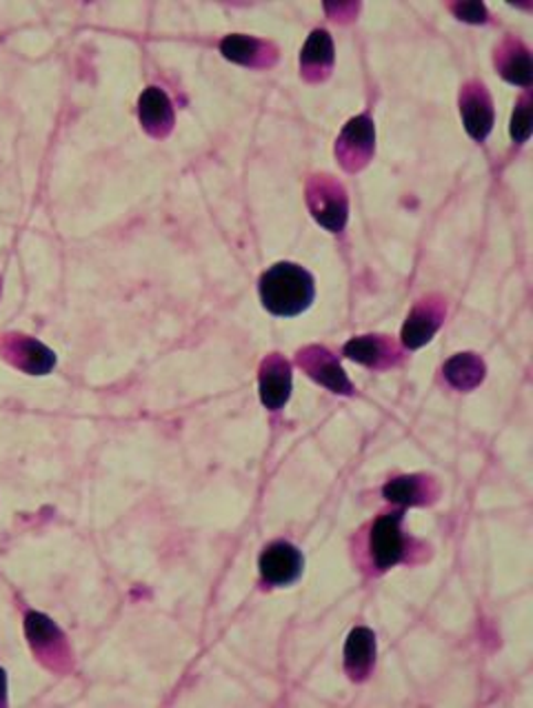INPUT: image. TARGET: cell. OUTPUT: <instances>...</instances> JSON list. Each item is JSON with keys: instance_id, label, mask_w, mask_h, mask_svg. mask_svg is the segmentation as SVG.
I'll return each instance as SVG.
<instances>
[{"instance_id": "obj_1", "label": "cell", "mask_w": 533, "mask_h": 708, "mask_svg": "<svg viewBox=\"0 0 533 708\" xmlns=\"http://www.w3.org/2000/svg\"><path fill=\"white\" fill-rule=\"evenodd\" d=\"M263 307L278 318H294L307 311L316 296L313 278L296 262H278L260 276Z\"/></svg>"}, {"instance_id": "obj_2", "label": "cell", "mask_w": 533, "mask_h": 708, "mask_svg": "<svg viewBox=\"0 0 533 708\" xmlns=\"http://www.w3.org/2000/svg\"><path fill=\"white\" fill-rule=\"evenodd\" d=\"M307 207L313 221L327 232H342L349 216V201L342 185L327 173H316L307 183Z\"/></svg>"}, {"instance_id": "obj_3", "label": "cell", "mask_w": 533, "mask_h": 708, "mask_svg": "<svg viewBox=\"0 0 533 708\" xmlns=\"http://www.w3.org/2000/svg\"><path fill=\"white\" fill-rule=\"evenodd\" d=\"M407 556V540L403 534V513H383L370 534V558L379 571H390Z\"/></svg>"}, {"instance_id": "obj_4", "label": "cell", "mask_w": 533, "mask_h": 708, "mask_svg": "<svg viewBox=\"0 0 533 708\" xmlns=\"http://www.w3.org/2000/svg\"><path fill=\"white\" fill-rule=\"evenodd\" d=\"M374 149H376V127L367 114L351 118L335 142V155L347 171L363 169L372 160Z\"/></svg>"}, {"instance_id": "obj_5", "label": "cell", "mask_w": 533, "mask_h": 708, "mask_svg": "<svg viewBox=\"0 0 533 708\" xmlns=\"http://www.w3.org/2000/svg\"><path fill=\"white\" fill-rule=\"evenodd\" d=\"M0 351H3L6 361L12 367L30 376H47L56 367V353L47 348L43 342L28 335H19V333L6 335L3 344H0Z\"/></svg>"}, {"instance_id": "obj_6", "label": "cell", "mask_w": 533, "mask_h": 708, "mask_svg": "<svg viewBox=\"0 0 533 708\" xmlns=\"http://www.w3.org/2000/svg\"><path fill=\"white\" fill-rule=\"evenodd\" d=\"M296 361L307 372V376L311 380H316L318 385L327 387L329 391L342 394V396H351L353 394V385L349 383L344 369L340 367V363L335 361V356L327 346L313 344V346L300 348Z\"/></svg>"}, {"instance_id": "obj_7", "label": "cell", "mask_w": 533, "mask_h": 708, "mask_svg": "<svg viewBox=\"0 0 533 708\" xmlns=\"http://www.w3.org/2000/svg\"><path fill=\"white\" fill-rule=\"evenodd\" d=\"M258 569H260V576L267 584L289 587L302 576L305 560H302V554L291 543L278 540V543H271L269 547H265Z\"/></svg>"}, {"instance_id": "obj_8", "label": "cell", "mask_w": 533, "mask_h": 708, "mask_svg": "<svg viewBox=\"0 0 533 708\" xmlns=\"http://www.w3.org/2000/svg\"><path fill=\"white\" fill-rule=\"evenodd\" d=\"M460 116L467 133L476 142L487 140L493 129V103L480 81H469L460 89Z\"/></svg>"}, {"instance_id": "obj_9", "label": "cell", "mask_w": 533, "mask_h": 708, "mask_svg": "<svg viewBox=\"0 0 533 708\" xmlns=\"http://www.w3.org/2000/svg\"><path fill=\"white\" fill-rule=\"evenodd\" d=\"M25 633L34 648V653L47 664V666H61V662L67 659V642L61 629L47 618L45 613L30 611L25 618Z\"/></svg>"}, {"instance_id": "obj_10", "label": "cell", "mask_w": 533, "mask_h": 708, "mask_svg": "<svg viewBox=\"0 0 533 708\" xmlns=\"http://www.w3.org/2000/svg\"><path fill=\"white\" fill-rule=\"evenodd\" d=\"M445 322V304L438 298H425L420 300L412 313L407 315L403 324V344L407 348H420L425 346Z\"/></svg>"}, {"instance_id": "obj_11", "label": "cell", "mask_w": 533, "mask_h": 708, "mask_svg": "<svg viewBox=\"0 0 533 708\" xmlns=\"http://www.w3.org/2000/svg\"><path fill=\"white\" fill-rule=\"evenodd\" d=\"M258 387L260 403L269 411H280L291 396V365L283 356H278V353H271L260 365Z\"/></svg>"}, {"instance_id": "obj_12", "label": "cell", "mask_w": 533, "mask_h": 708, "mask_svg": "<svg viewBox=\"0 0 533 708\" xmlns=\"http://www.w3.org/2000/svg\"><path fill=\"white\" fill-rule=\"evenodd\" d=\"M344 356L372 369H392L401 361L398 346L387 335H361L344 344Z\"/></svg>"}, {"instance_id": "obj_13", "label": "cell", "mask_w": 533, "mask_h": 708, "mask_svg": "<svg viewBox=\"0 0 533 708\" xmlns=\"http://www.w3.org/2000/svg\"><path fill=\"white\" fill-rule=\"evenodd\" d=\"M221 52L227 61L245 67H271L276 63V47L267 41L232 34L221 41Z\"/></svg>"}, {"instance_id": "obj_14", "label": "cell", "mask_w": 533, "mask_h": 708, "mask_svg": "<svg viewBox=\"0 0 533 708\" xmlns=\"http://www.w3.org/2000/svg\"><path fill=\"white\" fill-rule=\"evenodd\" d=\"M333 67V43L324 30H313L300 52V74L307 83H318Z\"/></svg>"}, {"instance_id": "obj_15", "label": "cell", "mask_w": 533, "mask_h": 708, "mask_svg": "<svg viewBox=\"0 0 533 708\" xmlns=\"http://www.w3.org/2000/svg\"><path fill=\"white\" fill-rule=\"evenodd\" d=\"M495 67L507 83L518 87L531 85V54L522 41L513 36L504 39L495 50Z\"/></svg>"}, {"instance_id": "obj_16", "label": "cell", "mask_w": 533, "mask_h": 708, "mask_svg": "<svg viewBox=\"0 0 533 708\" xmlns=\"http://www.w3.org/2000/svg\"><path fill=\"white\" fill-rule=\"evenodd\" d=\"M376 657V635L367 626L353 629L344 644V668L353 679L370 675Z\"/></svg>"}, {"instance_id": "obj_17", "label": "cell", "mask_w": 533, "mask_h": 708, "mask_svg": "<svg viewBox=\"0 0 533 708\" xmlns=\"http://www.w3.org/2000/svg\"><path fill=\"white\" fill-rule=\"evenodd\" d=\"M138 116H140L142 127L156 138L167 136L173 127L171 100L158 87H149L142 92V96L138 100Z\"/></svg>"}, {"instance_id": "obj_18", "label": "cell", "mask_w": 533, "mask_h": 708, "mask_svg": "<svg viewBox=\"0 0 533 708\" xmlns=\"http://www.w3.org/2000/svg\"><path fill=\"white\" fill-rule=\"evenodd\" d=\"M438 486L431 478L427 475H401L396 480H390L383 486V495L403 506H416V504H427L436 497Z\"/></svg>"}, {"instance_id": "obj_19", "label": "cell", "mask_w": 533, "mask_h": 708, "mask_svg": "<svg viewBox=\"0 0 533 708\" xmlns=\"http://www.w3.org/2000/svg\"><path fill=\"white\" fill-rule=\"evenodd\" d=\"M445 378L458 391H469L482 383L484 363L476 353H458L445 365Z\"/></svg>"}, {"instance_id": "obj_20", "label": "cell", "mask_w": 533, "mask_h": 708, "mask_svg": "<svg viewBox=\"0 0 533 708\" xmlns=\"http://www.w3.org/2000/svg\"><path fill=\"white\" fill-rule=\"evenodd\" d=\"M531 133V94H524L511 116V138L515 142H526Z\"/></svg>"}, {"instance_id": "obj_21", "label": "cell", "mask_w": 533, "mask_h": 708, "mask_svg": "<svg viewBox=\"0 0 533 708\" xmlns=\"http://www.w3.org/2000/svg\"><path fill=\"white\" fill-rule=\"evenodd\" d=\"M451 12L456 14V19L471 23V25L487 23V10L482 3H456V6H451Z\"/></svg>"}, {"instance_id": "obj_22", "label": "cell", "mask_w": 533, "mask_h": 708, "mask_svg": "<svg viewBox=\"0 0 533 708\" xmlns=\"http://www.w3.org/2000/svg\"><path fill=\"white\" fill-rule=\"evenodd\" d=\"M6 693H8V677H6V671L0 668V704H6Z\"/></svg>"}]
</instances>
